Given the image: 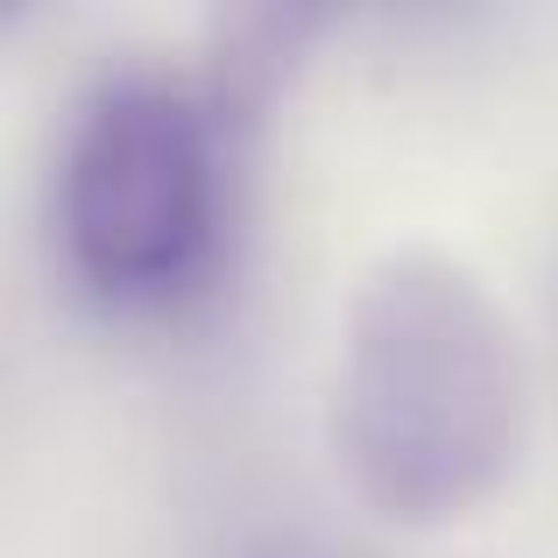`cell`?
<instances>
[{
	"label": "cell",
	"instance_id": "obj_1",
	"mask_svg": "<svg viewBox=\"0 0 558 558\" xmlns=\"http://www.w3.org/2000/svg\"><path fill=\"white\" fill-rule=\"evenodd\" d=\"M531 361L460 255L396 247L354 283L332 354V452L396 531L474 517L523 460Z\"/></svg>",
	"mask_w": 558,
	"mask_h": 558
},
{
	"label": "cell",
	"instance_id": "obj_2",
	"mask_svg": "<svg viewBox=\"0 0 558 558\" xmlns=\"http://www.w3.org/2000/svg\"><path fill=\"white\" fill-rule=\"evenodd\" d=\"M255 113L205 64L128 57L64 113L50 227L71 290L121 326L178 318L219 283Z\"/></svg>",
	"mask_w": 558,
	"mask_h": 558
}]
</instances>
